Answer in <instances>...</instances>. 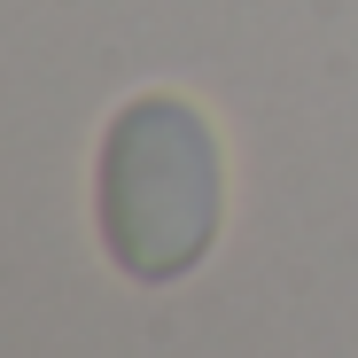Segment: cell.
I'll list each match as a JSON object with an SVG mask.
<instances>
[{"label": "cell", "mask_w": 358, "mask_h": 358, "mask_svg": "<svg viewBox=\"0 0 358 358\" xmlns=\"http://www.w3.org/2000/svg\"><path fill=\"white\" fill-rule=\"evenodd\" d=\"M101 234L133 280H179L218 234V141L187 101H133L101 141Z\"/></svg>", "instance_id": "cell-1"}]
</instances>
